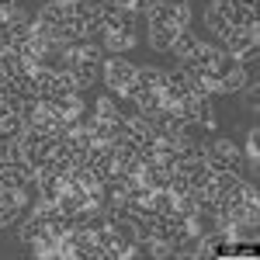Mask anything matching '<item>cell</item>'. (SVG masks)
Segmentation results:
<instances>
[{
    "label": "cell",
    "mask_w": 260,
    "mask_h": 260,
    "mask_svg": "<svg viewBox=\"0 0 260 260\" xmlns=\"http://www.w3.org/2000/svg\"><path fill=\"white\" fill-rule=\"evenodd\" d=\"M146 21H149V45H153L156 52H170L174 39L184 31L177 21H174V14H170L163 4H156V7L146 14Z\"/></svg>",
    "instance_id": "1"
},
{
    "label": "cell",
    "mask_w": 260,
    "mask_h": 260,
    "mask_svg": "<svg viewBox=\"0 0 260 260\" xmlns=\"http://www.w3.org/2000/svg\"><path fill=\"white\" fill-rule=\"evenodd\" d=\"M174 108H177V115L184 121H201L208 132H215V125H219V121H215V108H212V98H208V94H187V98H180Z\"/></svg>",
    "instance_id": "2"
},
{
    "label": "cell",
    "mask_w": 260,
    "mask_h": 260,
    "mask_svg": "<svg viewBox=\"0 0 260 260\" xmlns=\"http://www.w3.org/2000/svg\"><path fill=\"white\" fill-rule=\"evenodd\" d=\"M205 163H208L212 170H236V174H240L243 153L236 149L233 139H212V142H205Z\"/></svg>",
    "instance_id": "3"
},
{
    "label": "cell",
    "mask_w": 260,
    "mask_h": 260,
    "mask_svg": "<svg viewBox=\"0 0 260 260\" xmlns=\"http://www.w3.org/2000/svg\"><path fill=\"white\" fill-rule=\"evenodd\" d=\"M219 14L229 21V28H257V4L260 0H212Z\"/></svg>",
    "instance_id": "4"
},
{
    "label": "cell",
    "mask_w": 260,
    "mask_h": 260,
    "mask_svg": "<svg viewBox=\"0 0 260 260\" xmlns=\"http://www.w3.org/2000/svg\"><path fill=\"white\" fill-rule=\"evenodd\" d=\"M136 80V66L121 56H108L104 62V83L111 87V94H125V87Z\"/></svg>",
    "instance_id": "5"
},
{
    "label": "cell",
    "mask_w": 260,
    "mask_h": 260,
    "mask_svg": "<svg viewBox=\"0 0 260 260\" xmlns=\"http://www.w3.org/2000/svg\"><path fill=\"white\" fill-rule=\"evenodd\" d=\"M191 80H194V77H191L184 66L167 70V73H163V87H160L163 98H167V104H177L180 98H187V94H191Z\"/></svg>",
    "instance_id": "6"
},
{
    "label": "cell",
    "mask_w": 260,
    "mask_h": 260,
    "mask_svg": "<svg viewBox=\"0 0 260 260\" xmlns=\"http://www.w3.org/2000/svg\"><path fill=\"white\" fill-rule=\"evenodd\" d=\"M219 45H222V52L240 56V52L250 49V45H257V28H229V35H225Z\"/></svg>",
    "instance_id": "7"
},
{
    "label": "cell",
    "mask_w": 260,
    "mask_h": 260,
    "mask_svg": "<svg viewBox=\"0 0 260 260\" xmlns=\"http://www.w3.org/2000/svg\"><path fill=\"white\" fill-rule=\"evenodd\" d=\"M170 174H174V170H170V167H160V163H146V167H142L139 170V184L142 187H149V191H163V187H167V180H170Z\"/></svg>",
    "instance_id": "8"
},
{
    "label": "cell",
    "mask_w": 260,
    "mask_h": 260,
    "mask_svg": "<svg viewBox=\"0 0 260 260\" xmlns=\"http://www.w3.org/2000/svg\"><path fill=\"white\" fill-rule=\"evenodd\" d=\"M31 83H35V98L45 101L56 94V70L52 66H35L31 70Z\"/></svg>",
    "instance_id": "9"
},
{
    "label": "cell",
    "mask_w": 260,
    "mask_h": 260,
    "mask_svg": "<svg viewBox=\"0 0 260 260\" xmlns=\"http://www.w3.org/2000/svg\"><path fill=\"white\" fill-rule=\"evenodd\" d=\"M136 45V35H128V31H104V39H101V49L108 52V56H121V52H128Z\"/></svg>",
    "instance_id": "10"
},
{
    "label": "cell",
    "mask_w": 260,
    "mask_h": 260,
    "mask_svg": "<svg viewBox=\"0 0 260 260\" xmlns=\"http://www.w3.org/2000/svg\"><path fill=\"white\" fill-rule=\"evenodd\" d=\"M35 18L45 21V24H52V28H59V24H66V18H70V4H66V0H45Z\"/></svg>",
    "instance_id": "11"
},
{
    "label": "cell",
    "mask_w": 260,
    "mask_h": 260,
    "mask_svg": "<svg viewBox=\"0 0 260 260\" xmlns=\"http://www.w3.org/2000/svg\"><path fill=\"white\" fill-rule=\"evenodd\" d=\"M35 184H39V198L49 201V205H56V198L62 194V177L59 174H45V170H39V174H35Z\"/></svg>",
    "instance_id": "12"
},
{
    "label": "cell",
    "mask_w": 260,
    "mask_h": 260,
    "mask_svg": "<svg viewBox=\"0 0 260 260\" xmlns=\"http://www.w3.org/2000/svg\"><path fill=\"white\" fill-rule=\"evenodd\" d=\"M198 42H201V39H194V31H191V28H184V31H180L177 39H174L170 52H174V56H177V59L184 62L187 56H191V52H194V49H198Z\"/></svg>",
    "instance_id": "13"
},
{
    "label": "cell",
    "mask_w": 260,
    "mask_h": 260,
    "mask_svg": "<svg viewBox=\"0 0 260 260\" xmlns=\"http://www.w3.org/2000/svg\"><path fill=\"white\" fill-rule=\"evenodd\" d=\"M136 87H142V90H160L163 70H156V66H139L136 70Z\"/></svg>",
    "instance_id": "14"
},
{
    "label": "cell",
    "mask_w": 260,
    "mask_h": 260,
    "mask_svg": "<svg viewBox=\"0 0 260 260\" xmlns=\"http://www.w3.org/2000/svg\"><path fill=\"white\" fill-rule=\"evenodd\" d=\"M24 125H28V121L21 118L18 111H11V115H0V139H21Z\"/></svg>",
    "instance_id": "15"
},
{
    "label": "cell",
    "mask_w": 260,
    "mask_h": 260,
    "mask_svg": "<svg viewBox=\"0 0 260 260\" xmlns=\"http://www.w3.org/2000/svg\"><path fill=\"white\" fill-rule=\"evenodd\" d=\"M257 62H260V42H257V45H250L246 52H240V56H236V66H240L250 80H257Z\"/></svg>",
    "instance_id": "16"
},
{
    "label": "cell",
    "mask_w": 260,
    "mask_h": 260,
    "mask_svg": "<svg viewBox=\"0 0 260 260\" xmlns=\"http://www.w3.org/2000/svg\"><path fill=\"white\" fill-rule=\"evenodd\" d=\"M94 118H101V121H118V118H125V115L118 111L115 98H111V94H104V98H98V104H94Z\"/></svg>",
    "instance_id": "17"
},
{
    "label": "cell",
    "mask_w": 260,
    "mask_h": 260,
    "mask_svg": "<svg viewBox=\"0 0 260 260\" xmlns=\"http://www.w3.org/2000/svg\"><path fill=\"white\" fill-rule=\"evenodd\" d=\"M205 24H208V31H212V35H215V39H225V35H229V21L222 18L219 14V7H215V4H212V7H208V11H205Z\"/></svg>",
    "instance_id": "18"
},
{
    "label": "cell",
    "mask_w": 260,
    "mask_h": 260,
    "mask_svg": "<svg viewBox=\"0 0 260 260\" xmlns=\"http://www.w3.org/2000/svg\"><path fill=\"white\" fill-rule=\"evenodd\" d=\"M160 4L174 14V21H177L180 28H187V24H191V4H187V0H160Z\"/></svg>",
    "instance_id": "19"
},
{
    "label": "cell",
    "mask_w": 260,
    "mask_h": 260,
    "mask_svg": "<svg viewBox=\"0 0 260 260\" xmlns=\"http://www.w3.org/2000/svg\"><path fill=\"white\" fill-rule=\"evenodd\" d=\"M240 101L246 104V108H250V111H257V104H260V83H257V80H250V83H246V87L240 90Z\"/></svg>",
    "instance_id": "20"
},
{
    "label": "cell",
    "mask_w": 260,
    "mask_h": 260,
    "mask_svg": "<svg viewBox=\"0 0 260 260\" xmlns=\"http://www.w3.org/2000/svg\"><path fill=\"white\" fill-rule=\"evenodd\" d=\"M260 132L257 128H250V136H246V156H250V163H257V153H260Z\"/></svg>",
    "instance_id": "21"
},
{
    "label": "cell",
    "mask_w": 260,
    "mask_h": 260,
    "mask_svg": "<svg viewBox=\"0 0 260 260\" xmlns=\"http://www.w3.org/2000/svg\"><path fill=\"white\" fill-rule=\"evenodd\" d=\"M14 49V39H11V31H7V24L0 21V52H11Z\"/></svg>",
    "instance_id": "22"
},
{
    "label": "cell",
    "mask_w": 260,
    "mask_h": 260,
    "mask_svg": "<svg viewBox=\"0 0 260 260\" xmlns=\"http://www.w3.org/2000/svg\"><path fill=\"white\" fill-rule=\"evenodd\" d=\"M115 4H118V7H132V11H136V0H115Z\"/></svg>",
    "instance_id": "23"
}]
</instances>
